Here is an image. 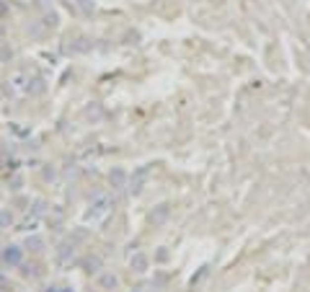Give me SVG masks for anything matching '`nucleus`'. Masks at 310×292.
<instances>
[{
  "mask_svg": "<svg viewBox=\"0 0 310 292\" xmlns=\"http://www.w3.org/2000/svg\"><path fill=\"white\" fill-rule=\"evenodd\" d=\"M101 256H93V253H90V256H86V259H83V266H86V272L88 274H98L101 272Z\"/></svg>",
  "mask_w": 310,
  "mask_h": 292,
  "instance_id": "10",
  "label": "nucleus"
},
{
  "mask_svg": "<svg viewBox=\"0 0 310 292\" xmlns=\"http://www.w3.org/2000/svg\"><path fill=\"white\" fill-rule=\"evenodd\" d=\"M57 292H75L73 287H57Z\"/></svg>",
  "mask_w": 310,
  "mask_h": 292,
  "instance_id": "16",
  "label": "nucleus"
},
{
  "mask_svg": "<svg viewBox=\"0 0 310 292\" xmlns=\"http://www.w3.org/2000/svg\"><path fill=\"white\" fill-rule=\"evenodd\" d=\"M111 207H114L111 197H109V194H98L93 202H90V207H88V212H86V222H101V220L111 212Z\"/></svg>",
  "mask_w": 310,
  "mask_h": 292,
  "instance_id": "2",
  "label": "nucleus"
},
{
  "mask_svg": "<svg viewBox=\"0 0 310 292\" xmlns=\"http://www.w3.org/2000/svg\"><path fill=\"white\" fill-rule=\"evenodd\" d=\"M0 292H3V290H0Z\"/></svg>",
  "mask_w": 310,
  "mask_h": 292,
  "instance_id": "20",
  "label": "nucleus"
},
{
  "mask_svg": "<svg viewBox=\"0 0 310 292\" xmlns=\"http://www.w3.org/2000/svg\"><path fill=\"white\" fill-rule=\"evenodd\" d=\"M147 173H150V166H142L140 171L132 176V186H130V192H132V194H140V192H142V184H145Z\"/></svg>",
  "mask_w": 310,
  "mask_h": 292,
  "instance_id": "6",
  "label": "nucleus"
},
{
  "mask_svg": "<svg viewBox=\"0 0 310 292\" xmlns=\"http://www.w3.org/2000/svg\"><path fill=\"white\" fill-rule=\"evenodd\" d=\"M5 285H8V279H5V274H3V272H0V290H3Z\"/></svg>",
  "mask_w": 310,
  "mask_h": 292,
  "instance_id": "15",
  "label": "nucleus"
},
{
  "mask_svg": "<svg viewBox=\"0 0 310 292\" xmlns=\"http://www.w3.org/2000/svg\"><path fill=\"white\" fill-rule=\"evenodd\" d=\"M0 253H3V246H0Z\"/></svg>",
  "mask_w": 310,
  "mask_h": 292,
  "instance_id": "17",
  "label": "nucleus"
},
{
  "mask_svg": "<svg viewBox=\"0 0 310 292\" xmlns=\"http://www.w3.org/2000/svg\"><path fill=\"white\" fill-rule=\"evenodd\" d=\"M96 285L103 292H117L119 290V277L114 274L111 269H101V272L96 274Z\"/></svg>",
  "mask_w": 310,
  "mask_h": 292,
  "instance_id": "4",
  "label": "nucleus"
},
{
  "mask_svg": "<svg viewBox=\"0 0 310 292\" xmlns=\"http://www.w3.org/2000/svg\"><path fill=\"white\" fill-rule=\"evenodd\" d=\"M132 292H140V290H132Z\"/></svg>",
  "mask_w": 310,
  "mask_h": 292,
  "instance_id": "18",
  "label": "nucleus"
},
{
  "mask_svg": "<svg viewBox=\"0 0 310 292\" xmlns=\"http://www.w3.org/2000/svg\"><path fill=\"white\" fill-rule=\"evenodd\" d=\"M54 264H57V269H62V272H70L78 264V246L73 241H62L54 249Z\"/></svg>",
  "mask_w": 310,
  "mask_h": 292,
  "instance_id": "1",
  "label": "nucleus"
},
{
  "mask_svg": "<svg viewBox=\"0 0 310 292\" xmlns=\"http://www.w3.org/2000/svg\"><path fill=\"white\" fill-rule=\"evenodd\" d=\"M10 222H13V215L10 212H0V230L10 228Z\"/></svg>",
  "mask_w": 310,
  "mask_h": 292,
  "instance_id": "12",
  "label": "nucleus"
},
{
  "mask_svg": "<svg viewBox=\"0 0 310 292\" xmlns=\"http://www.w3.org/2000/svg\"><path fill=\"white\" fill-rule=\"evenodd\" d=\"M127 171L124 168H114V171H109V184L114 186V189H124L127 186Z\"/></svg>",
  "mask_w": 310,
  "mask_h": 292,
  "instance_id": "7",
  "label": "nucleus"
},
{
  "mask_svg": "<svg viewBox=\"0 0 310 292\" xmlns=\"http://www.w3.org/2000/svg\"><path fill=\"white\" fill-rule=\"evenodd\" d=\"M37 228H39V215H34V217L29 215L26 220H21V222H18V228H16V230L29 233V230H37Z\"/></svg>",
  "mask_w": 310,
  "mask_h": 292,
  "instance_id": "11",
  "label": "nucleus"
},
{
  "mask_svg": "<svg viewBox=\"0 0 310 292\" xmlns=\"http://www.w3.org/2000/svg\"><path fill=\"white\" fill-rule=\"evenodd\" d=\"M207 274H210V266H202V269H199V274H194V277H191V285H199Z\"/></svg>",
  "mask_w": 310,
  "mask_h": 292,
  "instance_id": "13",
  "label": "nucleus"
},
{
  "mask_svg": "<svg viewBox=\"0 0 310 292\" xmlns=\"http://www.w3.org/2000/svg\"><path fill=\"white\" fill-rule=\"evenodd\" d=\"M24 249H26V251H31V253H44V251H47V241L39 238V235H31V238L26 241Z\"/></svg>",
  "mask_w": 310,
  "mask_h": 292,
  "instance_id": "9",
  "label": "nucleus"
},
{
  "mask_svg": "<svg viewBox=\"0 0 310 292\" xmlns=\"http://www.w3.org/2000/svg\"><path fill=\"white\" fill-rule=\"evenodd\" d=\"M75 3L83 8V13H93V5H90V0H75Z\"/></svg>",
  "mask_w": 310,
  "mask_h": 292,
  "instance_id": "14",
  "label": "nucleus"
},
{
  "mask_svg": "<svg viewBox=\"0 0 310 292\" xmlns=\"http://www.w3.org/2000/svg\"><path fill=\"white\" fill-rule=\"evenodd\" d=\"M130 269L134 274H145L150 269V259L142 253V251H134V256H130Z\"/></svg>",
  "mask_w": 310,
  "mask_h": 292,
  "instance_id": "5",
  "label": "nucleus"
},
{
  "mask_svg": "<svg viewBox=\"0 0 310 292\" xmlns=\"http://www.w3.org/2000/svg\"><path fill=\"white\" fill-rule=\"evenodd\" d=\"M18 272H21V277H31V279H37V277H42V266L39 264H34V261H24L18 266Z\"/></svg>",
  "mask_w": 310,
  "mask_h": 292,
  "instance_id": "8",
  "label": "nucleus"
},
{
  "mask_svg": "<svg viewBox=\"0 0 310 292\" xmlns=\"http://www.w3.org/2000/svg\"><path fill=\"white\" fill-rule=\"evenodd\" d=\"M24 253H26V249H24V246H18V243H8V246H3V253H0V261H3L8 269H18L21 264L26 261V259H24Z\"/></svg>",
  "mask_w": 310,
  "mask_h": 292,
  "instance_id": "3",
  "label": "nucleus"
},
{
  "mask_svg": "<svg viewBox=\"0 0 310 292\" xmlns=\"http://www.w3.org/2000/svg\"><path fill=\"white\" fill-rule=\"evenodd\" d=\"M21 292H26V290H21Z\"/></svg>",
  "mask_w": 310,
  "mask_h": 292,
  "instance_id": "19",
  "label": "nucleus"
}]
</instances>
